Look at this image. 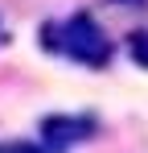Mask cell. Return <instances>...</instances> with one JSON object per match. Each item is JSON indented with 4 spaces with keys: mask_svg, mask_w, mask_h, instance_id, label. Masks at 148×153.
<instances>
[{
    "mask_svg": "<svg viewBox=\"0 0 148 153\" xmlns=\"http://www.w3.org/2000/svg\"><path fill=\"white\" fill-rule=\"evenodd\" d=\"M58 50L70 54L74 62H82V66H91V71H103L111 62V54H115V42L103 33V25L95 17L78 13V17H70L66 25L58 29Z\"/></svg>",
    "mask_w": 148,
    "mask_h": 153,
    "instance_id": "1",
    "label": "cell"
},
{
    "mask_svg": "<svg viewBox=\"0 0 148 153\" xmlns=\"http://www.w3.org/2000/svg\"><path fill=\"white\" fill-rule=\"evenodd\" d=\"M95 120L91 116H45L41 120V145L45 149H70L95 137Z\"/></svg>",
    "mask_w": 148,
    "mask_h": 153,
    "instance_id": "2",
    "label": "cell"
},
{
    "mask_svg": "<svg viewBox=\"0 0 148 153\" xmlns=\"http://www.w3.org/2000/svg\"><path fill=\"white\" fill-rule=\"evenodd\" d=\"M127 50L136 58V66H148V33H132L127 37Z\"/></svg>",
    "mask_w": 148,
    "mask_h": 153,
    "instance_id": "3",
    "label": "cell"
},
{
    "mask_svg": "<svg viewBox=\"0 0 148 153\" xmlns=\"http://www.w3.org/2000/svg\"><path fill=\"white\" fill-rule=\"evenodd\" d=\"M0 153H58L45 145H29V141H0Z\"/></svg>",
    "mask_w": 148,
    "mask_h": 153,
    "instance_id": "4",
    "label": "cell"
},
{
    "mask_svg": "<svg viewBox=\"0 0 148 153\" xmlns=\"http://www.w3.org/2000/svg\"><path fill=\"white\" fill-rule=\"evenodd\" d=\"M115 4H132V8H140V4H148V0H115Z\"/></svg>",
    "mask_w": 148,
    "mask_h": 153,
    "instance_id": "5",
    "label": "cell"
}]
</instances>
